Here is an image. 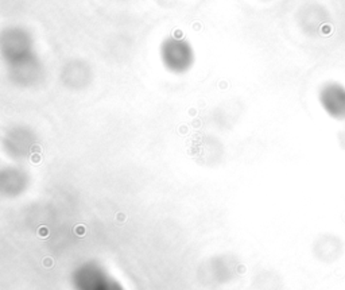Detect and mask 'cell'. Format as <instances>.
I'll use <instances>...</instances> for the list:
<instances>
[{"label": "cell", "instance_id": "3957f363", "mask_svg": "<svg viewBox=\"0 0 345 290\" xmlns=\"http://www.w3.org/2000/svg\"><path fill=\"white\" fill-rule=\"evenodd\" d=\"M163 58L169 68L174 70H185L192 61V51L188 43L179 39H170L164 43Z\"/></svg>", "mask_w": 345, "mask_h": 290}, {"label": "cell", "instance_id": "7a4b0ae2", "mask_svg": "<svg viewBox=\"0 0 345 290\" xmlns=\"http://www.w3.org/2000/svg\"><path fill=\"white\" fill-rule=\"evenodd\" d=\"M320 99L329 115L336 119H345V88L334 82L325 85Z\"/></svg>", "mask_w": 345, "mask_h": 290}, {"label": "cell", "instance_id": "277c9868", "mask_svg": "<svg viewBox=\"0 0 345 290\" xmlns=\"http://www.w3.org/2000/svg\"><path fill=\"white\" fill-rule=\"evenodd\" d=\"M338 139H340V143H341V146L345 149V130H342L341 132H340V135H338Z\"/></svg>", "mask_w": 345, "mask_h": 290}, {"label": "cell", "instance_id": "6da1fadb", "mask_svg": "<svg viewBox=\"0 0 345 290\" xmlns=\"http://www.w3.org/2000/svg\"><path fill=\"white\" fill-rule=\"evenodd\" d=\"M80 290H122L120 286L107 274L96 267H85L77 277Z\"/></svg>", "mask_w": 345, "mask_h": 290}]
</instances>
